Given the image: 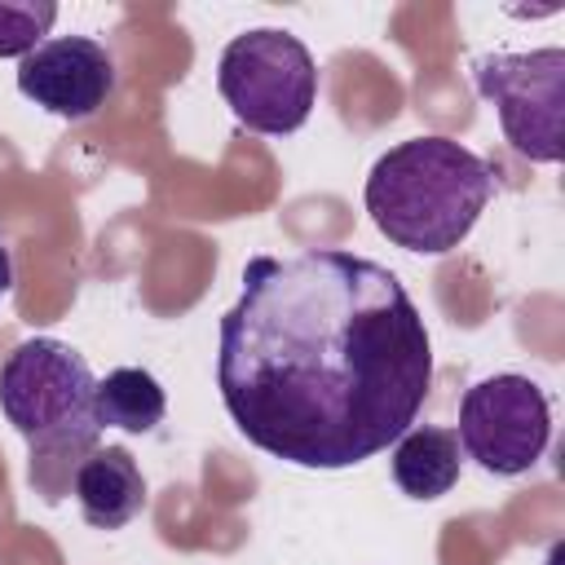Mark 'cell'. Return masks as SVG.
Instances as JSON below:
<instances>
[{
    "label": "cell",
    "mask_w": 565,
    "mask_h": 565,
    "mask_svg": "<svg viewBox=\"0 0 565 565\" xmlns=\"http://www.w3.org/2000/svg\"><path fill=\"white\" fill-rule=\"evenodd\" d=\"M97 375L66 340H22L0 366V411L31 446V486L57 503L97 450Z\"/></svg>",
    "instance_id": "obj_3"
},
{
    "label": "cell",
    "mask_w": 565,
    "mask_h": 565,
    "mask_svg": "<svg viewBox=\"0 0 565 565\" xmlns=\"http://www.w3.org/2000/svg\"><path fill=\"white\" fill-rule=\"evenodd\" d=\"M216 388L256 450L335 472L415 424L433 388V344L406 282L371 256H252L221 313Z\"/></svg>",
    "instance_id": "obj_1"
},
{
    "label": "cell",
    "mask_w": 565,
    "mask_h": 565,
    "mask_svg": "<svg viewBox=\"0 0 565 565\" xmlns=\"http://www.w3.org/2000/svg\"><path fill=\"white\" fill-rule=\"evenodd\" d=\"M13 291V260H9V247H4V238H0V300Z\"/></svg>",
    "instance_id": "obj_12"
},
{
    "label": "cell",
    "mask_w": 565,
    "mask_h": 565,
    "mask_svg": "<svg viewBox=\"0 0 565 565\" xmlns=\"http://www.w3.org/2000/svg\"><path fill=\"white\" fill-rule=\"evenodd\" d=\"M71 490L93 530H124L146 508V477L124 446H97L79 463Z\"/></svg>",
    "instance_id": "obj_8"
},
{
    "label": "cell",
    "mask_w": 565,
    "mask_h": 565,
    "mask_svg": "<svg viewBox=\"0 0 565 565\" xmlns=\"http://www.w3.org/2000/svg\"><path fill=\"white\" fill-rule=\"evenodd\" d=\"M18 93L57 119H93L115 93V57L88 35H53L18 62Z\"/></svg>",
    "instance_id": "obj_7"
},
{
    "label": "cell",
    "mask_w": 565,
    "mask_h": 565,
    "mask_svg": "<svg viewBox=\"0 0 565 565\" xmlns=\"http://www.w3.org/2000/svg\"><path fill=\"white\" fill-rule=\"evenodd\" d=\"M97 424L102 428H124V433H154L168 397L159 388V380L141 366H115L106 380H97Z\"/></svg>",
    "instance_id": "obj_10"
},
{
    "label": "cell",
    "mask_w": 565,
    "mask_h": 565,
    "mask_svg": "<svg viewBox=\"0 0 565 565\" xmlns=\"http://www.w3.org/2000/svg\"><path fill=\"white\" fill-rule=\"evenodd\" d=\"M477 93L494 102L508 146L530 163H561V115H565V49L547 44L534 53H486L472 62Z\"/></svg>",
    "instance_id": "obj_5"
},
{
    "label": "cell",
    "mask_w": 565,
    "mask_h": 565,
    "mask_svg": "<svg viewBox=\"0 0 565 565\" xmlns=\"http://www.w3.org/2000/svg\"><path fill=\"white\" fill-rule=\"evenodd\" d=\"M57 22L53 0H0V57H26Z\"/></svg>",
    "instance_id": "obj_11"
},
{
    "label": "cell",
    "mask_w": 565,
    "mask_h": 565,
    "mask_svg": "<svg viewBox=\"0 0 565 565\" xmlns=\"http://www.w3.org/2000/svg\"><path fill=\"white\" fill-rule=\"evenodd\" d=\"M216 88L243 128L287 137L305 128L318 102V66L291 31L256 26L225 44Z\"/></svg>",
    "instance_id": "obj_4"
},
{
    "label": "cell",
    "mask_w": 565,
    "mask_h": 565,
    "mask_svg": "<svg viewBox=\"0 0 565 565\" xmlns=\"http://www.w3.org/2000/svg\"><path fill=\"white\" fill-rule=\"evenodd\" d=\"M490 190L494 172L481 154L450 137H411L375 159L362 199L393 247L441 256L472 234Z\"/></svg>",
    "instance_id": "obj_2"
},
{
    "label": "cell",
    "mask_w": 565,
    "mask_h": 565,
    "mask_svg": "<svg viewBox=\"0 0 565 565\" xmlns=\"http://www.w3.org/2000/svg\"><path fill=\"white\" fill-rule=\"evenodd\" d=\"M463 468V450L455 428H437V424H411L397 441H393V481L402 494L411 499H441L455 490Z\"/></svg>",
    "instance_id": "obj_9"
},
{
    "label": "cell",
    "mask_w": 565,
    "mask_h": 565,
    "mask_svg": "<svg viewBox=\"0 0 565 565\" xmlns=\"http://www.w3.org/2000/svg\"><path fill=\"white\" fill-rule=\"evenodd\" d=\"M455 437L477 468L494 477H521L543 459L552 437L547 393L530 375H490L463 393Z\"/></svg>",
    "instance_id": "obj_6"
}]
</instances>
